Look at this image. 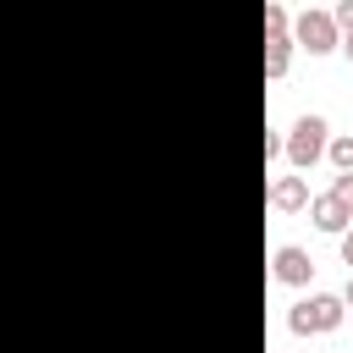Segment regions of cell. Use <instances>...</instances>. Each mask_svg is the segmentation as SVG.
<instances>
[{"mask_svg": "<svg viewBox=\"0 0 353 353\" xmlns=\"http://www.w3.org/2000/svg\"><path fill=\"white\" fill-rule=\"evenodd\" d=\"M325 143H331V127H325V116L303 110V116L292 121V132L281 138V154L292 160V171H309V165H320V160H325Z\"/></svg>", "mask_w": 353, "mask_h": 353, "instance_id": "cell-1", "label": "cell"}, {"mask_svg": "<svg viewBox=\"0 0 353 353\" xmlns=\"http://www.w3.org/2000/svg\"><path fill=\"white\" fill-rule=\"evenodd\" d=\"M342 298L336 292H309L303 303H292V314H287V331L292 336H325V331H336L342 325Z\"/></svg>", "mask_w": 353, "mask_h": 353, "instance_id": "cell-2", "label": "cell"}, {"mask_svg": "<svg viewBox=\"0 0 353 353\" xmlns=\"http://www.w3.org/2000/svg\"><path fill=\"white\" fill-rule=\"evenodd\" d=\"M292 44H303L309 55H331V50H342V33H336V22H331V11H298V22H292Z\"/></svg>", "mask_w": 353, "mask_h": 353, "instance_id": "cell-3", "label": "cell"}, {"mask_svg": "<svg viewBox=\"0 0 353 353\" xmlns=\"http://www.w3.org/2000/svg\"><path fill=\"white\" fill-rule=\"evenodd\" d=\"M270 270H276V281H281V287H309V281H314V259H309L298 243H281Z\"/></svg>", "mask_w": 353, "mask_h": 353, "instance_id": "cell-4", "label": "cell"}, {"mask_svg": "<svg viewBox=\"0 0 353 353\" xmlns=\"http://www.w3.org/2000/svg\"><path fill=\"white\" fill-rule=\"evenodd\" d=\"M309 215H314V226H320V232H331V237H342V232L353 226V210H347V204H336L331 193L309 199Z\"/></svg>", "mask_w": 353, "mask_h": 353, "instance_id": "cell-5", "label": "cell"}, {"mask_svg": "<svg viewBox=\"0 0 353 353\" xmlns=\"http://www.w3.org/2000/svg\"><path fill=\"white\" fill-rule=\"evenodd\" d=\"M270 210H281V215L309 210V182H303V176H276V182H270Z\"/></svg>", "mask_w": 353, "mask_h": 353, "instance_id": "cell-6", "label": "cell"}, {"mask_svg": "<svg viewBox=\"0 0 353 353\" xmlns=\"http://www.w3.org/2000/svg\"><path fill=\"white\" fill-rule=\"evenodd\" d=\"M292 61V33H265V77H287Z\"/></svg>", "mask_w": 353, "mask_h": 353, "instance_id": "cell-7", "label": "cell"}, {"mask_svg": "<svg viewBox=\"0 0 353 353\" xmlns=\"http://www.w3.org/2000/svg\"><path fill=\"white\" fill-rule=\"evenodd\" d=\"M325 160H331L336 171H353V138H347V132L331 138V143H325Z\"/></svg>", "mask_w": 353, "mask_h": 353, "instance_id": "cell-8", "label": "cell"}, {"mask_svg": "<svg viewBox=\"0 0 353 353\" xmlns=\"http://www.w3.org/2000/svg\"><path fill=\"white\" fill-rule=\"evenodd\" d=\"M331 199L353 210V171H336V176H331Z\"/></svg>", "mask_w": 353, "mask_h": 353, "instance_id": "cell-9", "label": "cell"}, {"mask_svg": "<svg viewBox=\"0 0 353 353\" xmlns=\"http://www.w3.org/2000/svg\"><path fill=\"white\" fill-rule=\"evenodd\" d=\"M331 22H336V33H342V39H353V0H342V6L331 11Z\"/></svg>", "mask_w": 353, "mask_h": 353, "instance_id": "cell-10", "label": "cell"}, {"mask_svg": "<svg viewBox=\"0 0 353 353\" xmlns=\"http://www.w3.org/2000/svg\"><path fill=\"white\" fill-rule=\"evenodd\" d=\"M265 33H287V11L281 6H265Z\"/></svg>", "mask_w": 353, "mask_h": 353, "instance_id": "cell-11", "label": "cell"}, {"mask_svg": "<svg viewBox=\"0 0 353 353\" xmlns=\"http://www.w3.org/2000/svg\"><path fill=\"white\" fill-rule=\"evenodd\" d=\"M342 265H347V270H353V226H347V232H342Z\"/></svg>", "mask_w": 353, "mask_h": 353, "instance_id": "cell-12", "label": "cell"}, {"mask_svg": "<svg viewBox=\"0 0 353 353\" xmlns=\"http://www.w3.org/2000/svg\"><path fill=\"white\" fill-rule=\"evenodd\" d=\"M336 298H342V309H353V276H347V287H342Z\"/></svg>", "mask_w": 353, "mask_h": 353, "instance_id": "cell-13", "label": "cell"}, {"mask_svg": "<svg viewBox=\"0 0 353 353\" xmlns=\"http://www.w3.org/2000/svg\"><path fill=\"white\" fill-rule=\"evenodd\" d=\"M342 55H347V61H353V39H342Z\"/></svg>", "mask_w": 353, "mask_h": 353, "instance_id": "cell-14", "label": "cell"}]
</instances>
